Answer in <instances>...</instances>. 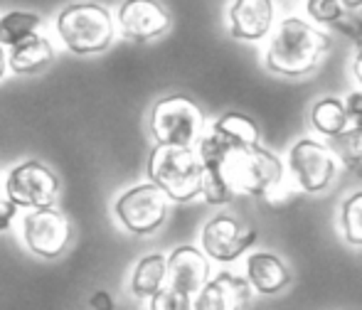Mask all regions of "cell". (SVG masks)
Returning <instances> with one entry per match:
<instances>
[{"label": "cell", "mask_w": 362, "mask_h": 310, "mask_svg": "<svg viewBox=\"0 0 362 310\" xmlns=\"http://www.w3.org/2000/svg\"><path fill=\"white\" fill-rule=\"evenodd\" d=\"M5 192L18 207L40 210V207H52L54 197L59 192V180L42 162L28 160L10 170Z\"/></svg>", "instance_id": "obj_9"}, {"label": "cell", "mask_w": 362, "mask_h": 310, "mask_svg": "<svg viewBox=\"0 0 362 310\" xmlns=\"http://www.w3.org/2000/svg\"><path fill=\"white\" fill-rule=\"evenodd\" d=\"M353 74H355V79L360 81V86H362V47H358V54H355V62H353Z\"/></svg>", "instance_id": "obj_28"}, {"label": "cell", "mask_w": 362, "mask_h": 310, "mask_svg": "<svg viewBox=\"0 0 362 310\" xmlns=\"http://www.w3.org/2000/svg\"><path fill=\"white\" fill-rule=\"evenodd\" d=\"M348 13L340 0H305V15L310 23L325 28V25H338L343 15Z\"/></svg>", "instance_id": "obj_23"}, {"label": "cell", "mask_w": 362, "mask_h": 310, "mask_svg": "<svg viewBox=\"0 0 362 310\" xmlns=\"http://www.w3.org/2000/svg\"><path fill=\"white\" fill-rule=\"evenodd\" d=\"M15 210H18V205L10 200L8 192H3V185H0V232L10 227V222H13V217H15Z\"/></svg>", "instance_id": "obj_26"}, {"label": "cell", "mask_w": 362, "mask_h": 310, "mask_svg": "<svg viewBox=\"0 0 362 310\" xmlns=\"http://www.w3.org/2000/svg\"><path fill=\"white\" fill-rule=\"evenodd\" d=\"M345 109H348L350 116V126L362 129V89H355L345 96Z\"/></svg>", "instance_id": "obj_25"}, {"label": "cell", "mask_w": 362, "mask_h": 310, "mask_svg": "<svg viewBox=\"0 0 362 310\" xmlns=\"http://www.w3.org/2000/svg\"><path fill=\"white\" fill-rule=\"evenodd\" d=\"M330 148L335 150V155H338L340 165H343L345 170L362 177V129L350 126L343 136L330 141Z\"/></svg>", "instance_id": "obj_21"}, {"label": "cell", "mask_w": 362, "mask_h": 310, "mask_svg": "<svg viewBox=\"0 0 362 310\" xmlns=\"http://www.w3.org/2000/svg\"><path fill=\"white\" fill-rule=\"evenodd\" d=\"M195 148L202 160V197L207 205H229L239 195L274 200L286 190V165L264 145H232L210 129Z\"/></svg>", "instance_id": "obj_1"}, {"label": "cell", "mask_w": 362, "mask_h": 310, "mask_svg": "<svg viewBox=\"0 0 362 310\" xmlns=\"http://www.w3.org/2000/svg\"><path fill=\"white\" fill-rule=\"evenodd\" d=\"M89 303H91V308H94V310H114L116 308L114 298H111L106 291H96L94 296H91Z\"/></svg>", "instance_id": "obj_27"}, {"label": "cell", "mask_w": 362, "mask_h": 310, "mask_svg": "<svg viewBox=\"0 0 362 310\" xmlns=\"http://www.w3.org/2000/svg\"><path fill=\"white\" fill-rule=\"evenodd\" d=\"M57 35L69 52L96 54L114 40V20L99 3H72L57 15Z\"/></svg>", "instance_id": "obj_4"}, {"label": "cell", "mask_w": 362, "mask_h": 310, "mask_svg": "<svg viewBox=\"0 0 362 310\" xmlns=\"http://www.w3.org/2000/svg\"><path fill=\"white\" fill-rule=\"evenodd\" d=\"M340 3L345 5V10H348V13H355V10H362V0H340Z\"/></svg>", "instance_id": "obj_30"}, {"label": "cell", "mask_w": 362, "mask_h": 310, "mask_svg": "<svg viewBox=\"0 0 362 310\" xmlns=\"http://www.w3.org/2000/svg\"><path fill=\"white\" fill-rule=\"evenodd\" d=\"M229 35L244 42H259L274 32L276 8L274 0H232L229 5Z\"/></svg>", "instance_id": "obj_13"}, {"label": "cell", "mask_w": 362, "mask_h": 310, "mask_svg": "<svg viewBox=\"0 0 362 310\" xmlns=\"http://www.w3.org/2000/svg\"><path fill=\"white\" fill-rule=\"evenodd\" d=\"M5 64H8V57H5V49H3V44H0V79H3V74H5Z\"/></svg>", "instance_id": "obj_31"}, {"label": "cell", "mask_w": 362, "mask_h": 310, "mask_svg": "<svg viewBox=\"0 0 362 310\" xmlns=\"http://www.w3.org/2000/svg\"><path fill=\"white\" fill-rule=\"evenodd\" d=\"M42 28V18L35 13H25V10H13L0 18V44L3 47H15L18 42L28 40L30 35H37Z\"/></svg>", "instance_id": "obj_20"}, {"label": "cell", "mask_w": 362, "mask_h": 310, "mask_svg": "<svg viewBox=\"0 0 362 310\" xmlns=\"http://www.w3.org/2000/svg\"><path fill=\"white\" fill-rule=\"evenodd\" d=\"M207 254L195 246H177L168 256V286L195 298L210 281V261Z\"/></svg>", "instance_id": "obj_14"}, {"label": "cell", "mask_w": 362, "mask_h": 310, "mask_svg": "<svg viewBox=\"0 0 362 310\" xmlns=\"http://www.w3.org/2000/svg\"><path fill=\"white\" fill-rule=\"evenodd\" d=\"M310 124L323 138H338L350 129V116L345 109V99L338 96H323L310 109Z\"/></svg>", "instance_id": "obj_17"}, {"label": "cell", "mask_w": 362, "mask_h": 310, "mask_svg": "<svg viewBox=\"0 0 362 310\" xmlns=\"http://www.w3.org/2000/svg\"><path fill=\"white\" fill-rule=\"evenodd\" d=\"M343 30L355 40V42H358V47H362V23H358L355 28H343Z\"/></svg>", "instance_id": "obj_29"}, {"label": "cell", "mask_w": 362, "mask_h": 310, "mask_svg": "<svg viewBox=\"0 0 362 310\" xmlns=\"http://www.w3.org/2000/svg\"><path fill=\"white\" fill-rule=\"evenodd\" d=\"M151 131L158 145L195 148L205 133V116L187 96H165L153 106Z\"/></svg>", "instance_id": "obj_5"}, {"label": "cell", "mask_w": 362, "mask_h": 310, "mask_svg": "<svg viewBox=\"0 0 362 310\" xmlns=\"http://www.w3.org/2000/svg\"><path fill=\"white\" fill-rule=\"evenodd\" d=\"M257 244V229L234 215L212 217L202 227V251L217 263H232Z\"/></svg>", "instance_id": "obj_8"}, {"label": "cell", "mask_w": 362, "mask_h": 310, "mask_svg": "<svg viewBox=\"0 0 362 310\" xmlns=\"http://www.w3.org/2000/svg\"><path fill=\"white\" fill-rule=\"evenodd\" d=\"M23 237L30 251L45 258H54L69 244V222L54 207H40V210H33L30 215H25Z\"/></svg>", "instance_id": "obj_10"}, {"label": "cell", "mask_w": 362, "mask_h": 310, "mask_svg": "<svg viewBox=\"0 0 362 310\" xmlns=\"http://www.w3.org/2000/svg\"><path fill=\"white\" fill-rule=\"evenodd\" d=\"M338 155L318 138H298L288 148L286 170L293 185L305 195H320L325 192L338 177Z\"/></svg>", "instance_id": "obj_6"}, {"label": "cell", "mask_w": 362, "mask_h": 310, "mask_svg": "<svg viewBox=\"0 0 362 310\" xmlns=\"http://www.w3.org/2000/svg\"><path fill=\"white\" fill-rule=\"evenodd\" d=\"M151 310H192V296L165 286L151 298Z\"/></svg>", "instance_id": "obj_24"}, {"label": "cell", "mask_w": 362, "mask_h": 310, "mask_svg": "<svg viewBox=\"0 0 362 310\" xmlns=\"http://www.w3.org/2000/svg\"><path fill=\"white\" fill-rule=\"evenodd\" d=\"M330 49V35L303 20L298 15H288L269 35L264 67L279 77L303 79L320 67Z\"/></svg>", "instance_id": "obj_2"}, {"label": "cell", "mask_w": 362, "mask_h": 310, "mask_svg": "<svg viewBox=\"0 0 362 310\" xmlns=\"http://www.w3.org/2000/svg\"><path fill=\"white\" fill-rule=\"evenodd\" d=\"M244 276L252 283V288L262 296H276V293L286 291L291 283V271L281 261V256L272 251H254L247 256L244 263Z\"/></svg>", "instance_id": "obj_15"}, {"label": "cell", "mask_w": 362, "mask_h": 310, "mask_svg": "<svg viewBox=\"0 0 362 310\" xmlns=\"http://www.w3.org/2000/svg\"><path fill=\"white\" fill-rule=\"evenodd\" d=\"M52 44L42 35H30L28 40L10 47L8 64L15 74H35L52 62Z\"/></svg>", "instance_id": "obj_16"}, {"label": "cell", "mask_w": 362, "mask_h": 310, "mask_svg": "<svg viewBox=\"0 0 362 310\" xmlns=\"http://www.w3.org/2000/svg\"><path fill=\"white\" fill-rule=\"evenodd\" d=\"M119 28L126 40L146 42L170 30V15L158 0H124L119 5Z\"/></svg>", "instance_id": "obj_11"}, {"label": "cell", "mask_w": 362, "mask_h": 310, "mask_svg": "<svg viewBox=\"0 0 362 310\" xmlns=\"http://www.w3.org/2000/svg\"><path fill=\"white\" fill-rule=\"evenodd\" d=\"M168 202L170 197L153 182L136 185L116 200V217L129 232L146 237L163 227L168 217Z\"/></svg>", "instance_id": "obj_7"}, {"label": "cell", "mask_w": 362, "mask_h": 310, "mask_svg": "<svg viewBox=\"0 0 362 310\" xmlns=\"http://www.w3.org/2000/svg\"><path fill=\"white\" fill-rule=\"evenodd\" d=\"M340 234L350 246L362 249V190L345 197L340 205Z\"/></svg>", "instance_id": "obj_22"}, {"label": "cell", "mask_w": 362, "mask_h": 310, "mask_svg": "<svg viewBox=\"0 0 362 310\" xmlns=\"http://www.w3.org/2000/svg\"><path fill=\"white\" fill-rule=\"evenodd\" d=\"M252 283L247 276L232 271H219L192 298V310H244L252 301Z\"/></svg>", "instance_id": "obj_12"}, {"label": "cell", "mask_w": 362, "mask_h": 310, "mask_svg": "<svg viewBox=\"0 0 362 310\" xmlns=\"http://www.w3.org/2000/svg\"><path fill=\"white\" fill-rule=\"evenodd\" d=\"M168 278V256L163 254H148L136 263L134 281H131V291L139 298H153L160 288H165Z\"/></svg>", "instance_id": "obj_18"}, {"label": "cell", "mask_w": 362, "mask_h": 310, "mask_svg": "<svg viewBox=\"0 0 362 310\" xmlns=\"http://www.w3.org/2000/svg\"><path fill=\"white\" fill-rule=\"evenodd\" d=\"M215 133L222 136L224 141H229L232 145H262V131L254 119H249L247 114H239V111H227L215 124L210 126Z\"/></svg>", "instance_id": "obj_19"}, {"label": "cell", "mask_w": 362, "mask_h": 310, "mask_svg": "<svg viewBox=\"0 0 362 310\" xmlns=\"http://www.w3.org/2000/svg\"><path fill=\"white\" fill-rule=\"evenodd\" d=\"M148 177L173 202H190L202 195V160L197 148L156 145L148 157Z\"/></svg>", "instance_id": "obj_3"}]
</instances>
